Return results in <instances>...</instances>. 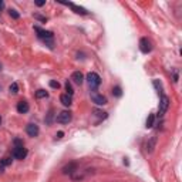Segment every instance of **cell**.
Here are the masks:
<instances>
[{
	"label": "cell",
	"mask_w": 182,
	"mask_h": 182,
	"mask_svg": "<svg viewBox=\"0 0 182 182\" xmlns=\"http://www.w3.org/2000/svg\"><path fill=\"white\" fill-rule=\"evenodd\" d=\"M154 121H155V115L154 114H150V115H148V118H147V128H151V127L154 125Z\"/></svg>",
	"instance_id": "16"
},
{
	"label": "cell",
	"mask_w": 182,
	"mask_h": 182,
	"mask_svg": "<svg viewBox=\"0 0 182 182\" xmlns=\"http://www.w3.org/2000/svg\"><path fill=\"white\" fill-rule=\"evenodd\" d=\"M112 94L115 95V97H121V95H123V90H121V87L117 85V87L112 88Z\"/></svg>",
	"instance_id": "21"
},
{
	"label": "cell",
	"mask_w": 182,
	"mask_h": 182,
	"mask_svg": "<svg viewBox=\"0 0 182 182\" xmlns=\"http://www.w3.org/2000/svg\"><path fill=\"white\" fill-rule=\"evenodd\" d=\"M91 100H93V102H95L97 105H105L107 104V97L102 94H98V93H93L91 94Z\"/></svg>",
	"instance_id": "7"
},
{
	"label": "cell",
	"mask_w": 182,
	"mask_h": 182,
	"mask_svg": "<svg viewBox=\"0 0 182 182\" xmlns=\"http://www.w3.org/2000/svg\"><path fill=\"white\" fill-rule=\"evenodd\" d=\"M60 101H61V104H63L64 107H70V105L73 104V97L68 94H61L60 95Z\"/></svg>",
	"instance_id": "11"
},
{
	"label": "cell",
	"mask_w": 182,
	"mask_h": 182,
	"mask_svg": "<svg viewBox=\"0 0 182 182\" xmlns=\"http://www.w3.org/2000/svg\"><path fill=\"white\" fill-rule=\"evenodd\" d=\"M9 91H10V94H17L19 93V85H17V83H13V84L9 87Z\"/></svg>",
	"instance_id": "18"
},
{
	"label": "cell",
	"mask_w": 182,
	"mask_h": 182,
	"mask_svg": "<svg viewBox=\"0 0 182 182\" xmlns=\"http://www.w3.org/2000/svg\"><path fill=\"white\" fill-rule=\"evenodd\" d=\"M140 50L144 54H148V53L152 50V44H151V41L147 37H142V39L140 40Z\"/></svg>",
	"instance_id": "6"
},
{
	"label": "cell",
	"mask_w": 182,
	"mask_h": 182,
	"mask_svg": "<svg viewBox=\"0 0 182 182\" xmlns=\"http://www.w3.org/2000/svg\"><path fill=\"white\" fill-rule=\"evenodd\" d=\"M13 157L16 158V159H24L26 157H27V150L24 148V145H21V147H14L13 148Z\"/></svg>",
	"instance_id": "4"
},
{
	"label": "cell",
	"mask_w": 182,
	"mask_h": 182,
	"mask_svg": "<svg viewBox=\"0 0 182 182\" xmlns=\"http://www.w3.org/2000/svg\"><path fill=\"white\" fill-rule=\"evenodd\" d=\"M64 4H67V6H70L71 9H73L74 11L77 14H81V16H85V14H88V11L85 10L84 7H80V6H76V4H73V3H64Z\"/></svg>",
	"instance_id": "13"
},
{
	"label": "cell",
	"mask_w": 182,
	"mask_h": 182,
	"mask_svg": "<svg viewBox=\"0 0 182 182\" xmlns=\"http://www.w3.org/2000/svg\"><path fill=\"white\" fill-rule=\"evenodd\" d=\"M56 121L58 124H68L71 121V112L70 111H61L57 114Z\"/></svg>",
	"instance_id": "5"
},
{
	"label": "cell",
	"mask_w": 182,
	"mask_h": 182,
	"mask_svg": "<svg viewBox=\"0 0 182 182\" xmlns=\"http://www.w3.org/2000/svg\"><path fill=\"white\" fill-rule=\"evenodd\" d=\"M0 125H2V117H0Z\"/></svg>",
	"instance_id": "31"
},
{
	"label": "cell",
	"mask_w": 182,
	"mask_h": 182,
	"mask_svg": "<svg viewBox=\"0 0 182 182\" xmlns=\"http://www.w3.org/2000/svg\"><path fill=\"white\" fill-rule=\"evenodd\" d=\"M9 14H10V16H11V17H13V19H19V17H20V16H19V13H17V11H16V10H11V9H10V10H9Z\"/></svg>",
	"instance_id": "25"
},
{
	"label": "cell",
	"mask_w": 182,
	"mask_h": 182,
	"mask_svg": "<svg viewBox=\"0 0 182 182\" xmlns=\"http://www.w3.org/2000/svg\"><path fill=\"white\" fill-rule=\"evenodd\" d=\"M94 115H97L98 118H107V112L105 111H101V110H94Z\"/></svg>",
	"instance_id": "19"
},
{
	"label": "cell",
	"mask_w": 182,
	"mask_h": 182,
	"mask_svg": "<svg viewBox=\"0 0 182 182\" xmlns=\"http://www.w3.org/2000/svg\"><path fill=\"white\" fill-rule=\"evenodd\" d=\"M78 171V165L77 162H70L68 165H66L63 168V174L64 175H73L74 172H77Z\"/></svg>",
	"instance_id": "8"
},
{
	"label": "cell",
	"mask_w": 182,
	"mask_h": 182,
	"mask_svg": "<svg viewBox=\"0 0 182 182\" xmlns=\"http://www.w3.org/2000/svg\"><path fill=\"white\" fill-rule=\"evenodd\" d=\"M36 4H37V6H44L46 2H36Z\"/></svg>",
	"instance_id": "29"
},
{
	"label": "cell",
	"mask_w": 182,
	"mask_h": 182,
	"mask_svg": "<svg viewBox=\"0 0 182 182\" xmlns=\"http://www.w3.org/2000/svg\"><path fill=\"white\" fill-rule=\"evenodd\" d=\"M26 132L28 134V136H37L39 135V132H40V130H39V125H36L34 123H30L27 127H26Z\"/></svg>",
	"instance_id": "9"
},
{
	"label": "cell",
	"mask_w": 182,
	"mask_h": 182,
	"mask_svg": "<svg viewBox=\"0 0 182 182\" xmlns=\"http://www.w3.org/2000/svg\"><path fill=\"white\" fill-rule=\"evenodd\" d=\"M63 135H64V132H63V131H60V132L56 134V138H57V140H60V138H63Z\"/></svg>",
	"instance_id": "27"
},
{
	"label": "cell",
	"mask_w": 182,
	"mask_h": 182,
	"mask_svg": "<svg viewBox=\"0 0 182 182\" xmlns=\"http://www.w3.org/2000/svg\"><path fill=\"white\" fill-rule=\"evenodd\" d=\"M49 97V93L46 90H43V88H40V90L36 91V98H46Z\"/></svg>",
	"instance_id": "15"
},
{
	"label": "cell",
	"mask_w": 182,
	"mask_h": 182,
	"mask_svg": "<svg viewBox=\"0 0 182 182\" xmlns=\"http://www.w3.org/2000/svg\"><path fill=\"white\" fill-rule=\"evenodd\" d=\"M0 71H2V64H0Z\"/></svg>",
	"instance_id": "32"
},
{
	"label": "cell",
	"mask_w": 182,
	"mask_h": 182,
	"mask_svg": "<svg viewBox=\"0 0 182 182\" xmlns=\"http://www.w3.org/2000/svg\"><path fill=\"white\" fill-rule=\"evenodd\" d=\"M34 17L39 19V20H41V21H46V17H41V16H39V14H34Z\"/></svg>",
	"instance_id": "28"
},
{
	"label": "cell",
	"mask_w": 182,
	"mask_h": 182,
	"mask_svg": "<svg viewBox=\"0 0 182 182\" xmlns=\"http://www.w3.org/2000/svg\"><path fill=\"white\" fill-rule=\"evenodd\" d=\"M2 172H4V167H2V165H0V174H2Z\"/></svg>",
	"instance_id": "30"
},
{
	"label": "cell",
	"mask_w": 182,
	"mask_h": 182,
	"mask_svg": "<svg viewBox=\"0 0 182 182\" xmlns=\"http://www.w3.org/2000/svg\"><path fill=\"white\" fill-rule=\"evenodd\" d=\"M71 80H73L76 84L81 85V84H83V81H84V76H83V73H81V71H74L73 76H71Z\"/></svg>",
	"instance_id": "10"
},
{
	"label": "cell",
	"mask_w": 182,
	"mask_h": 182,
	"mask_svg": "<svg viewBox=\"0 0 182 182\" xmlns=\"http://www.w3.org/2000/svg\"><path fill=\"white\" fill-rule=\"evenodd\" d=\"M51 118H53V111H50L49 117H47V119H46V123H47V124H50V123H51Z\"/></svg>",
	"instance_id": "26"
},
{
	"label": "cell",
	"mask_w": 182,
	"mask_h": 182,
	"mask_svg": "<svg viewBox=\"0 0 182 182\" xmlns=\"http://www.w3.org/2000/svg\"><path fill=\"white\" fill-rule=\"evenodd\" d=\"M50 87H51V88H57V90H58V88H60V83H58V81H56V80H51V81H50Z\"/></svg>",
	"instance_id": "23"
},
{
	"label": "cell",
	"mask_w": 182,
	"mask_h": 182,
	"mask_svg": "<svg viewBox=\"0 0 182 182\" xmlns=\"http://www.w3.org/2000/svg\"><path fill=\"white\" fill-rule=\"evenodd\" d=\"M155 142H157V138H155V136H152V138L150 140V142L147 144V151H148V152H152V151H154Z\"/></svg>",
	"instance_id": "14"
},
{
	"label": "cell",
	"mask_w": 182,
	"mask_h": 182,
	"mask_svg": "<svg viewBox=\"0 0 182 182\" xmlns=\"http://www.w3.org/2000/svg\"><path fill=\"white\" fill-rule=\"evenodd\" d=\"M28 102L27 101H24V100H21V101H19L17 102V111L20 112V114H26V112L28 111Z\"/></svg>",
	"instance_id": "12"
},
{
	"label": "cell",
	"mask_w": 182,
	"mask_h": 182,
	"mask_svg": "<svg viewBox=\"0 0 182 182\" xmlns=\"http://www.w3.org/2000/svg\"><path fill=\"white\" fill-rule=\"evenodd\" d=\"M152 84H154V87L158 90V93L162 95V85H161V83H159L158 80H154V81H152Z\"/></svg>",
	"instance_id": "22"
},
{
	"label": "cell",
	"mask_w": 182,
	"mask_h": 182,
	"mask_svg": "<svg viewBox=\"0 0 182 182\" xmlns=\"http://www.w3.org/2000/svg\"><path fill=\"white\" fill-rule=\"evenodd\" d=\"M34 30L39 33V34H37V36H39V39H41L43 41L46 43V44H49L50 49H53V47H54V46H53V33H51V32H47V30H41V28L37 27V26L34 27Z\"/></svg>",
	"instance_id": "1"
},
{
	"label": "cell",
	"mask_w": 182,
	"mask_h": 182,
	"mask_svg": "<svg viewBox=\"0 0 182 182\" xmlns=\"http://www.w3.org/2000/svg\"><path fill=\"white\" fill-rule=\"evenodd\" d=\"M66 94H68V95H71L73 97V94H74V90H73V85H71V83L70 81H67L66 83Z\"/></svg>",
	"instance_id": "17"
},
{
	"label": "cell",
	"mask_w": 182,
	"mask_h": 182,
	"mask_svg": "<svg viewBox=\"0 0 182 182\" xmlns=\"http://www.w3.org/2000/svg\"><path fill=\"white\" fill-rule=\"evenodd\" d=\"M169 107V98L167 97V95L162 94L161 95V101H159V108H158V115L162 117L167 112V110H168Z\"/></svg>",
	"instance_id": "3"
},
{
	"label": "cell",
	"mask_w": 182,
	"mask_h": 182,
	"mask_svg": "<svg viewBox=\"0 0 182 182\" xmlns=\"http://www.w3.org/2000/svg\"><path fill=\"white\" fill-rule=\"evenodd\" d=\"M11 164V158L10 157H4L2 161H0V165L2 167H9V165Z\"/></svg>",
	"instance_id": "20"
},
{
	"label": "cell",
	"mask_w": 182,
	"mask_h": 182,
	"mask_svg": "<svg viewBox=\"0 0 182 182\" xmlns=\"http://www.w3.org/2000/svg\"><path fill=\"white\" fill-rule=\"evenodd\" d=\"M13 144H14V147H21V145H24V144H23V140H20V138H16V140L13 141Z\"/></svg>",
	"instance_id": "24"
},
{
	"label": "cell",
	"mask_w": 182,
	"mask_h": 182,
	"mask_svg": "<svg viewBox=\"0 0 182 182\" xmlns=\"http://www.w3.org/2000/svg\"><path fill=\"white\" fill-rule=\"evenodd\" d=\"M87 83H88L91 90H95V88H98L100 84H101V77H100L97 73L91 71V73L87 74Z\"/></svg>",
	"instance_id": "2"
}]
</instances>
